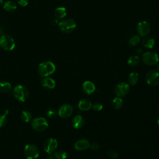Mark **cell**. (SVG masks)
I'll list each match as a JSON object with an SVG mask.
<instances>
[{
	"mask_svg": "<svg viewBox=\"0 0 159 159\" xmlns=\"http://www.w3.org/2000/svg\"><path fill=\"white\" fill-rule=\"evenodd\" d=\"M0 45L4 50L11 51L15 47V42L11 36L2 35L0 37Z\"/></svg>",
	"mask_w": 159,
	"mask_h": 159,
	"instance_id": "277c9868",
	"label": "cell"
},
{
	"mask_svg": "<svg viewBox=\"0 0 159 159\" xmlns=\"http://www.w3.org/2000/svg\"><path fill=\"white\" fill-rule=\"evenodd\" d=\"M24 155L27 159H35L39 155V150L34 144H27L24 148Z\"/></svg>",
	"mask_w": 159,
	"mask_h": 159,
	"instance_id": "8992f818",
	"label": "cell"
},
{
	"mask_svg": "<svg viewBox=\"0 0 159 159\" xmlns=\"http://www.w3.org/2000/svg\"><path fill=\"white\" fill-rule=\"evenodd\" d=\"M107 155L110 157V158H116L118 157V153L114 151V150H109L107 152Z\"/></svg>",
	"mask_w": 159,
	"mask_h": 159,
	"instance_id": "4dcf8cb0",
	"label": "cell"
},
{
	"mask_svg": "<svg viewBox=\"0 0 159 159\" xmlns=\"http://www.w3.org/2000/svg\"><path fill=\"white\" fill-rule=\"evenodd\" d=\"M21 119L25 122H29L32 119V114L28 111H23L20 114Z\"/></svg>",
	"mask_w": 159,
	"mask_h": 159,
	"instance_id": "d4e9b609",
	"label": "cell"
},
{
	"mask_svg": "<svg viewBox=\"0 0 159 159\" xmlns=\"http://www.w3.org/2000/svg\"><path fill=\"white\" fill-rule=\"evenodd\" d=\"M82 89L86 94H91L95 91L96 87L93 82L90 81H86L82 84Z\"/></svg>",
	"mask_w": 159,
	"mask_h": 159,
	"instance_id": "4fadbf2b",
	"label": "cell"
},
{
	"mask_svg": "<svg viewBox=\"0 0 159 159\" xmlns=\"http://www.w3.org/2000/svg\"><path fill=\"white\" fill-rule=\"evenodd\" d=\"M89 148L93 150H97L99 148V145L97 142H93L89 145Z\"/></svg>",
	"mask_w": 159,
	"mask_h": 159,
	"instance_id": "1f68e13d",
	"label": "cell"
},
{
	"mask_svg": "<svg viewBox=\"0 0 159 159\" xmlns=\"http://www.w3.org/2000/svg\"><path fill=\"white\" fill-rule=\"evenodd\" d=\"M52 25H57V24H58L57 20V19H53V20H52Z\"/></svg>",
	"mask_w": 159,
	"mask_h": 159,
	"instance_id": "e575fe53",
	"label": "cell"
},
{
	"mask_svg": "<svg viewBox=\"0 0 159 159\" xmlns=\"http://www.w3.org/2000/svg\"><path fill=\"white\" fill-rule=\"evenodd\" d=\"M76 27V22L72 19H67L58 23L60 30L65 34H68L73 32Z\"/></svg>",
	"mask_w": 159,
	"mask_h": 159,
	"instance_id": "3957f363",
	"label": "cell"
},
{
	"mask_svg": "<svg viewBox=\"0 0 159 159\" xmlns=\"http://www.w3.org/2000/svg\"><path fill=\"white\" fill-rule=\"evenodd\" d=\"M143 46L147 48H152L155 45V40L153 39L145 36L142 40Z\"/></svg>",
	"mask_w": 159,
	"mask_h": 159,
	"instance_id": "ac0fdd59",
	"label": "cell"
},
{
	"mask_svg": "<svg viewBox=\"0 0 159 159\" xmlns=\"http://www.w3.org/2000/svg\"><path fill=\"white\" fill-rule=\"evenodd\" d=\"M140 61V58L138 56H131L127 60V64L130 66H135L139 64Z\"/></svg>",
	"mask_w": 159,
	"mask_h": 159,
	"instance_id": "7402d4cb",
	"label": "cell"
},
{
	"mask_svg": "<svg viewBox=\"0 0 159 159\" xmlns=\"http://www.w3.org/2000/svg\"><path fill=\"white\" fill-rule=\"evenodd\" d=\"M2 30L0 29V35H2Z\"/></svg>",
	"mask_w": 159,
	"mask_h": 159,
	"instance_id": "8d00e7d4",
	"label": "cell"
},
{
	"mask_svg": "<svg viewBox=\"0 0 159 159\" xmlns=\"http://www.w3.org/2000/svg\"><path fill=\"white\" fill-rule=\"evenodd\" d=\"M137 34L140 37L147 36L150 32V25L146 21H142L138 23L137 25Z\"/></svg>",
	"mask_w": 159,
	"mask_h": 159,
	"instance_id": "9c48e42d",
	"label": "cell"
},
{
	"mask_svg": "<svg viewBox=\"0 0 159 159\" xmlns=\"http://www.w3.org/2000/svg\"><path fill=\"white\" fill-rule=\"evenodd\" d=\"M139 80V74L135 72H132L129 74L128 77V82L130 85L134 86L136 84Z\"/></svg>",
	"mask_w": 159,
	"mask_h": 159,
	"instance_id": "44dd1931",
	"label": "cell"
},
{
	"mask_svg": "<svg viewBox=\"0 0 159 159\" xmlns=\"http://www.w3.org/2000/svg\"><path fill=\"white\" fill-rule=\"evenodd\" d=\"M157 123H158V124L159 125V116H158V119H157Z\"/></svg>",
	"mask_w": 159,
	"mask_h": 159,
	"instance_id": "ab89813d",
	"label": "cell"
},
{
	"mask_svg": "<svg viewBox=\"0 0 159 159\" xmlns=\"http://www.w3.org/2000/svg\"><path fill=\"white\" fill-rule=\"evenodd\" d=\"M41 84L43 87L48 89H53L55 86V80L49 77H43L41 80Z\"/></svg>",
	"mask_w": 159,
	"mask_h": 159,
	"instance_id": "9a60e30c",
	"label": "cell"
},
{
	"mask_svg": "<svg viewBox=\"0 0 159 159\" xmlns=\"http://www.w3.org/2000/svg\"><path fill=\"white\" fill-rule=\"evenodd\" d=\"M112 104L114 108L116 109H119L123 106V100L119 97H116L112 100Z\"/></svg>",
	"mask_w": 159,
	"mask_h": 159,
	"instance_id": "cb8c5ba5",
	"label": "cell"
},
{
	"mask_svg": "<svg viewBox=\"0 0 159 159\" xmlns=\"http://www.w3.org/2000/svg\"><path fill=\"white\" fill-rule=\"evenodd\" d=\"M73 107L68 104H64L61 105L58 111V114L62 118L69 117L73 113Z\"/></svg>",
	"mask_w": 159,
	"mask_h": 159,
	"instance_id": "8fae6325",
	"label": "cell"
},
{
	"mask_svg": "<svg viewBox=\"0 0 159 159\" xmlns=\"http://www.w3.org/2000/svg\"><path fill=\"white\" fill-rule=\"evenodd\" d=\"M157 68H158V70H159V61H158V63H157Z\"/></svg>",
	"mask_w": 159,
	"mask_h": 159,
	"instance_id": "74e56055",
	"label": "cell"
},
{
	"mask_svg": "<svg viewBox=\"0 0 159 159\" xmlns=\"http://www.w3.org/2000/svg\"><path fill=\"white\" fill-rule=\"evenodd\" d=\"M89 142L86 139H81L76 141L75 143V148L77 150H84L89 147Z\"/></svg>",
	"mask_w": 159,
	"mask_h": 159,
	"instance_id": "5bb4252c",
	"label": "cell"
},
{
	"mask_svg": "<svg viewBox=\"0 0 159 159\" xmlns=\"http://www.w3.org/2000/svg\"><path fill=\"white\" fill-rule=\"evenodd\" d=\"M142 61L147 65H155L159 61L158 55L153 52H147L142 55Z\"/></svg>",
	"mask_w": 159,
	"mask_h": 159,
	"instance_id": "52a82bcc",
	"label": "cell"
},
{
	"mask_svg": "<svg viewBox=\"0 0 159 159\" xmlns=\"http://www.w3.org/2000/svg\"><path fill=\"white\" fill-rule=\"evenodd\" d=\"M66 11L65 7H59L55 10L54 15H55V17L58 19H63L66 16Z\"/></svg>",
	"mask_w": 159,
	"mask_h": 159,
	"instance_id": "ffe728a7",
	"label": "cell"
},
{
	"mask_svg": "<svg viewBox=\"0 0 159 159\" xmlns=\"http://www.w3.org/2000/svg\"><path fill=\"white\" fill-rule=\"evenodd\" d=\"M72 125L75 129H80L83 127L84 124V120L81 116L77 115L75 116L72 119Z\"/></svg>",
	"mask_w": 159,
	"mask_h": 159,
	"instance_id": "2e32d148",
	"label": "cell"
},
{
	"mask_svg": "<svg viewBox=\"0 0 159 159\" xmlns=\"http://www.w3.org/2000/svg\"><path fill=\"white\" fill-rule=\"evenodd\" d=\"M12 93L14 98L20 102L25 101L28 99L29 95L27 88L22 84L17 85L14 88Z\"/></svg>",
	"mask_w": 159,
	"mask_h": 159,
	"instance_id": "7a4b0ae2",
	"label": "cell"
},
{
	"mask_svg": "<svg viewBox=\"0 0 159 159\" xmlns=\"http://www.w3.org/2000/svg\"><path fill=\"white\" fill-rule=\"evenodd\" d=\"M92 107L96 111H99L102 109V105L99 102H96L92 105Z\"/></svg>",
	"mask_w": 159,
	"mask_h": 159,
	"instance_id": "f546056e",
	"label": "cell"
},
{
	"mask_svg": "<svg viewBox=\"0 0 159 159\" xmlns=\"http://www.w3.org/2000/svg\"><path fill=\"white\" fill-rule=\"evenodd\" d=\"M58 112L54 109H48L46 112V115L48 118L54 119L57 116Z\"/></svg>",
	"mask_w": 159,
	"mask_h": 159,
	"instance_id": "f1b7e54d",
	"label": "cell"
},
{
	"mask_svg": "<svg viewBox=\"0 0 159 159\" xmlns=\"http://www.w3.org/2000/svg\"><path fill=\"white\" fill-rule=\"evenodd\" d=\"M3 8L7 12H14L17 9V5L13 1H7L4 4Z\"/></svg>",
	"mask_w": 159,
	"mask_h": 159,
	"instance_id": "d6986e66",
	"label": "cell"
},
{
	"mask_svg": "<svg viewBox=\"0 0 159 159\" xmlns=\"http://www.w3.org/2000/svg\"><path fill=\"white\" fill-rule=\"evenodd\" d=\"M56 70L55 65L50 61L42 62L39 65L38 72L42 77H47L53 74Z\"/></svg>",
	"mask_w": 159,
	"mask_h": 159,
	"instance_id": "6da1fadb",
	"label": "cell"
},
{
	"mask_svg": "<svg viewBox=\"0 0 159 159\" xmlns=\"http://www.w3.org/2000/svg\"><path fill=\"white\" fill-rule=\"evenodd\" d=\"M2 3H3V1H2V0H0V5H1Z\"/></svg>",
	"mask_w": 159,
	"mask_h": 159,
	"instance_id": "f35d334b",
	"label": "cell"
},
{
	"mask_svg": "<svg viewBox=\"0 0 159 159\" xmlns=\"http://www.w3.org/2000/svg\"><path fill=\"white\" fill-rule=\"evenodd\" d=\"M78 107L81 111H88L92 107V103L89 99H83L80 101Z\"/></svg>",
	"mask_w": 159,
	"mask_h": 159,
	"instance_id": "e0dca14e",
	"label": "cell"
},
{
	"mask_svg": "<svg viewBox=\"0 0 159 159\" xmlns=\"http://www.w3.org/2000/svg\"><path fill=\"white\" fill-rule=\"evenodd\" d=\"M8 114V111L5 110L3 114H0V127H4L7 123V114Z\"/></svg>",
	"mask_w": 159,
	"mask_h": 159,
	"instance_id": "484cf974",
	"label": "cell"
},
{
	"mask_svg": "<svg viewBox=\"0 0 159 159\" xmlns=\"http://www.w3.org/2000/svg\"><path fill=\"white\" fill-rule=\"evenodd\" d=\"M19 4L22 6H26L29 3V0H17Z\"/></svg>",
	"mask_w": 159,
	"mask_h": 159,
	"instance_id": "d6a6232c",
	"label": "cell"
},
{
	"mask_svg": "<svg viewBox=\"0 0 159 159\" xmlns=\"http://www.w3.org/2000/svg\"><path fill=\"white\" fill-rule=\"evenodd\" d=\"M140 37L138 35H135L129 39L128 43L130 46H135L140 42Z\"/></svg>",
	"mask_w": 159,
	"mask_h": 159,
	"instance_id": "4316f807",
	"label": "cell"
},
{
	"mask_svg": "<svg viewBox=\"0 0 159 159\" xmlns=\"http://www.w3.org/2000/svg\"><path fill=\"white\" fill-rule=\"evenodd\" d=\"M142 49H138L137 50V53H139V54H141L142 53Z\"/></svg>",
	"mask_w": 159,
	"mask_h": 159,
	"instance_id": "d590c367",
	"label": "cell"
},
{
	"mask_svg": "<svg viewBox=\"0 0 159 159\" xmlns=\"http://www.w3.org/2000/svg\"><path fill=\"white\" fill-rule=\"evenodd\" d=\"M11 89V84L6 81H0V91L2 92H9Z\"/></svg>",
	"mask_w": 159,
	"mask_h": 159,
	"instance_id": "603a6c76",
	"label": "cell"
},
{
	"mask_svg": "<svg viewBox=\"0 0 159 159\" xmlns=\"http://www.w3.org/2000/svg\"><path fill=\"white\" fill-rule=\"evenodd\" d=\"M55 159H66L67 157L66 153L63 150H58L54 153Z\"/></svg>",
	"mask_w": 159,
	"mask_h": 159,
	"instance_id": "83f0119b",
	"label": "cell"
},
{
	"mask_svg": "<svg viewBox=\"0 0 159 159\" xmlns=\"http://www.w3.org/2000/svg\"><path fill=\"white\" fill-rule=\"evenodd\" d=\"M47 159H55V156H54V153H48Z\"/></svg>",
	"mask_w": 159,
	"mask_h": 159,
	"instance_id": "836d02e7",
	"label": "cell"
},
{
	"mask_svg": "<svg viewBox=\"0 0 159 159\" xmlns=\"http://www.w3.org/2000/svg\"><path fill=\"white\" fill-rule=\"evenodd\" d=\"M145 80L150 86H157L159 84V72L155 70L149 71L146 75Z\"/></svg>",
	"mask_w": 159,
	"mask_h": 159,
	"instance_id": "ba28073f",
	"label": "cell"
},
{
	"mask_svg": "<svg viewBox=\"0 0 159 159\" xmlns=\"http://www.w3.org/2000/svg\"><path fill=\"white\" fill-rule=\"evenodd\" d=\"M31 125L33 129L35 130L37 132H42L47 128L48 124L47 119L44 117H38L32 120Z\"/></svg>",
	"mask_w": 159,
	"mask_h": 159,
	"instance_id": "5b68a950",
	"label": "cell"
},
{
	"mask_svg": "<svg viewBox=\"0 0 159 159\" xmlns=\"http://www.w3.org/2000/svg\"><path fill=\"white\" fill-rule=\"evenodd\" d=\"M58 145L57 140L53 138L48 139L44 143L43 145V149L44 150L48 153H53L57 148Z\"/></svg>",
	"mask_w": 159,
	"mask_h": 159,
	"instance_id": "7c38bea8",
	"label": "cell"
},
{
	"mask_svg": "<svg viewBox=\"0 0 159 159\" xmlns=\"http://www.w3.org/2000/svg\"><path fill=\"white\" fill-rule=\"evenodd\" d=\"M129 89L130 87L129 84L125 82H122L116 86L114 88V92L117 96L122 97L128 93Z\"/></svg>",
	"mask_w": 159,
	"mask_h": 159,
	"instance_id": "30bf717a",
	"label": "cell"
}]
</instances>
